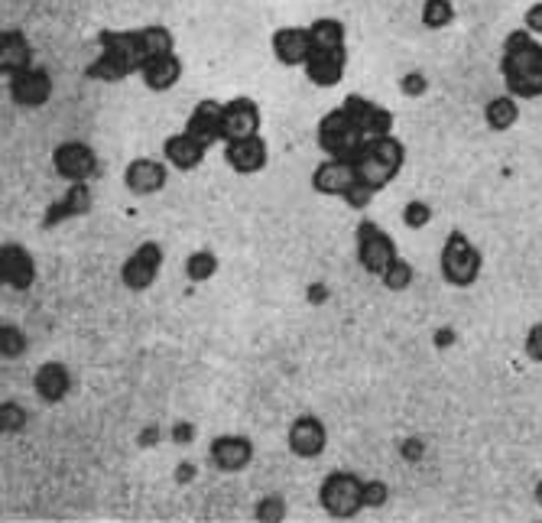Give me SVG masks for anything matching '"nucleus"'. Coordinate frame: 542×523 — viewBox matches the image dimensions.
<instances>
[{
	"label": "nucleus",
	"mask_w": 542,
	"mask_h": 523,
	"mask_svg": "<svg viewBox=\"0 0 542 523\" xmlns=\"http://www.w3.org/2000/svg\"><path fill=\"white\" fill-rule=\"evenodd\" d=\"M500 78L506 85V95L520 101L542 97V43L527 26L506 33L500 49Z\"/></svg>",
	"instance_id": "1"
},
{
	"label": "nucleus",
	"mask_w": 542,
	"mask_h": 523,
	"mask_svg": "<svg viewBox=\"0 0 542 523\" xmlns=\"http://www.w3.org/2000/svg\"><path fill=\"white\" fill-rule=\"evenodd\" d=\"M97 46L101 53L85 68V78H95V82H124L127 75L140 72L147 62L140 30H101Z\"/></svg>",
	"instance_id": "2"
},
{
	"label": "nucleus",
	"mask_w": 542,
	"mask_h": 523,
	"mask_svg": "<svg viewBox=\"0 0 542 523\" xmlns=\"http://www.w3.org/2000/svg\"><path fill=\"white\" fill-rule=\"evenodd\" d=\"M351 163H354L357 182H364L373 192H383L400 176L403 166H406V143L394 134L367 137V143Z\"/></svg>",
	"instance_id": "3"
},
{
	"label": "nucleus",
	"mask_w": 542,
	"mask_h": 523,
	"mask_svg": "<svg viewBox=\"0 0 542 523\" xmlns=\"http://www.w3.org/2000/svg\"><path fill=\"white\" fill-rule=\"evenodd\" d=\"M438 270L442 280L455 290H468L477 283L484 270V254L471 244V238L465 231H452L442 244V257H438Z\"/></svg>",
	"instance_id": "4"
},
{
	"label": "nucleus",
	"mask_w": 542,
	"mask_h": 523,
	"mask_svg": "<svg viewBox=\"0 0 542 523\" xmlns=\"http://www.w3.org/2000/svg\"><path fill=\"white\" fill-rule=\"evenodd\" d=\"M315 140H319V149L325 153V157L354 159L357 153H361V147L367 143V134L348 118L344 108H334V111H328L325 118L319 120Z\"/></svg>",
	"instance_id": "5"
},
{
	"label": "nucleus",
	"mask_w": 542,
	"mask_h": 523,
	"mask_svg": "<svg viewBox=\"0 0 542 523\" xmlns=\"http://www.w3.org/2000/svg\"><path fill=\"white\" fill-rule=\"evenodd\" d=\"M319 504L334 520H351L367 508L364 481L357 478L354 471H332L319 487Z\"/></svg>",
	"instance_id": "6"
},
{
	"label": "nucleus",
	"mask_w": 542,
	"mask_h": 523,
	"mask_svg": "<svg viewBox=\"0 0 542 523\" xmlns=\"http://www.w3.org/2000/svg\"><path fill=\"white\" fill-rule=\"evenodd\" d=\"M396 241L380 228L377 221H361L357 224V261L364 267V273L371 277H380L390 263L396 261Z\"/></svg>",
	"instance_id": "7"
},
{
	"label": "nucleus",
	"mask_w": 542,
	"mask_h": 523,
	"mask_svg": "<svg viewBox=\"0 0 542 523\" xmlns=\"http://www.w3.org/2000/svg\"><path fill=\"white\" fill-rule=\"evenodd\" d=\"M53 169L66 182H91L97 176V153L85 140H66L53 149Z\"/></svg>",
	"instance_id": "8"
},
{
	"label": "nucleus",
	"mask_w": 542,
	"mask_h": 523,
	"mask_svg": "<svg viewBox=\"0 0 542 523\" xmlns=\"http://www.w3.org/2000/svg\"><path fill=\"white\" fill-rule=\"evenodd\" d=\"M163 261H166L163 244H157V241H143L134 254L124 261V267H120V280H124L127 290H134V292L149 290V286L157 283L159 270H163Z\"/></svg>",
	"instance_id": "9"
},
{
	"label": "nucleus",
	"mask_w": 542,
	"mask_h": 523,
	"mask_svg": "<svg viewBox=\"0 0 542 523\" xmlns=\"http://www.w3.org/2000/svg\"><path fill=\"white\" fill-rule=\"evenodd\" d=\"M7 88H10V97H14V105L43 108L46 101L53 97V78H49V72H46L43 66H30V68H23V72L10 75Z\"/></svg>",
	"instance_id": "10"
},
{
	"label": "nucleus",
	"mask_w": 542,
	"mask_h": 523,
	"mask_svg": "<svg viewBox=\"0 0 542 523\" xmlns=\"http://www.w3.org/2000/svg\"><path fill=\"white\" fill-rule=\"evenodd\" d=\"M169 182V163L157 157H137L127 163L124 186L130 195H157Z\"/></svg>",
	"instance_id": "11"
},
{
	"label": "nucleus",
	"mask_w": 542,
	"mask_h": 523,
	"mask_svg": "<svg viewBox=\"0 0 542 523\" xmlns=\"http://www.w3.org/2000/svg\"><path fill=\"white\" fill-rule=\"evenodd\" d=\"M209 458L221 475H238V471L251 468L253 462V442L247 436H218L209 446Z\"/></svg>",
	"instance_id": "12"
},
{
	"label": "nucleus",
	"mask_w": 542,
	"mask_h": 523,
	"mask_svg": "<svg viewBox=\"0 0 542 523\" xmlns=\"http://www.w3.org/2000/svg\"><path fill=\"white\" fill-rule=\"evenodd\" d=\"M286 439H290V452L296 458H319L328 446V429L319 416L302 413V416L292 419L290 436H286Z\"/></svg>",
	"instance_id": "13"
},
{
	"label": "nucleus",
	"mask_w": 542,
	"mask_h": 523,
	"mask_svg": "<svg viewBox=\"0 0 542 523\" xmlns=\"http://www.w3.org/2000/svg\"><path fill=\"white\" fill-rule=\"evenodd\" d=\"M0 280L16 292L30 290L36 283V263H33V254L23 244L0 247Z\"/></svg>",
	"instance_id": "14"
},
{
	"label": "nucleus",
	"mask_w": 542,
	"mask_h": 523,
	"mask_svg": "<svg viewBox=\"0 0 542 523\" xmlns=\"http://www.w3.org/2000/svg\"><path fill=\"white\" fill-rule=\"evenodd\" d=\"M224 159L228 166L238 176H257L261 169H267V159H270V149L267 140L261 134L244 137V140H230L224 143Z\"/></svg>",
	"instance_id": "15"
},
{
	"label": "nucleus",
	"mask_w": 542,
	"mask_h": 523,
	"mask_svg": "<svg viewBox=\"0 0 542 523\" xmlns=\"http://www.w3.org/2000/svg\"><path fill=\"white\" fill-rule=\"evenodd\" d=\"M342 108L348 111V118L354 120L367 137H380V134H390V130H394V111L380 108L377 101H371V97L348 95L342 101Z\"/></svg>",
	"instance_id": "16"
},
{
	"label": "nucleus",
	"mask_w": 542,
	"mask_h": 523,
	"mask_svg": "<svg viewBox=\"0 0 542 523\" xmlns=\"http://www.w3.org/2000/svg\"><path fill=\"white\" fill-rule=\"evenodd\" d=\"M261 134V108L253 97H234L224 105V140H244V137Z\"/></svg>",
	"instance_id": "17"
},
{
	"label": "nucleus",
	"mask_w": 542,
	"mask_h": 523,
	"mask_svg": "<svg viewBox=\"0 0 542 523\" xmlns=\"http://www.w3.org/2000/svg\"><path fill=\"white\" fill-rule=\"evenodd\" d=\"M312 53L309 26H280L273 33V56L290 68H302Z\"/></svg>",
	"instance_id": "18"
},
{
	"label": "nucleus",
	"mask_w": 542,
	"mask_h": 523,
	"mask_svg": "<svg viewBox=\"0 0 542 523\" xmlns=\"http://www.w3.org/2000/svg\"><path fill=\"white\" fill-rule=\"evenodd\" d=\"M302 68L312 85H319V88H334V85L344 78L348 53H344V49H312L309 62H305Z\"/></svg>",
	"instance_id": "19"
},
{
	"label": "nucleus",
	"mask_w": 542,
	"mask_h": 523,
	"mask_svg": "<svg viewBox=\"0 0 542 523\" xmlns=\"http://www.w3.org/2000/svg\"><path fill=\"white\" fill-rule=\"evenodd\" d=\"M354 182H357V172H354V163H351V159L328 157V159H322L312 172V189L319 195H338V199H342Z\"/></svg>",
	"instance_id": "20"
},
{
	"label": "nucleus",
	"mask_w": 542,
	"mask_h": 523,
	"mask_svg": "<svg viewBox=\"0 0 542 523\" xmlns=\"http://www.w3.org/2000/svg\"><path fill=\"white\" fill-rule=\"evenodd\" d=\"M91 205H95L91 182H68L66 199L49 205V211H46V218H43V228H56V224H62V221H72V218L88 215Z\"/></svg>",
	"instance_id": "21"
},
{
	"label": "nucleus",
	"mask_w": 542,
	"mask_h": 523,
	"mask_svg": "<svg viewBox=\"0 0 542 523\" xmlns=\"http://www.w3.org/2000/svg\"><path fill=\"white\" fill-rule=\"evenodd\" d=\"M186 134H192L205 147L224 140V105H218V101H199L195 111L189 114Z\"/></svg>",
	"instance_id": "22"
},
{
	"label": "nucleus",
	"mask_w": 542,
	"mask_h": 523,
	"mask_svg": "<svg viewBox=\"0 0 542 523\" xmlns=\"http://www.w3.org/2000/svg\"><path fill=\"white\" fill-rule=\"evenodd\" d=\"M33 390L43 404H62L72 390V374L62 361H46V364L36 367L33 374Z\"/></svg>",
	"instance_id": "23"
},
{
	"label": "nucleus",
	"mask_w": 542,
	"mask_h": 523,
	"mask_svg": "<svg viewBox=\"0 0 542 523\" xmlns=\"http://www.w3.org/2000/svg\"><path fill=\"white\" fill-rule=\"evenodd\" d=\"M205 153H209V147L195 140L192 134H186V130H182V134L166 137V143H163V159L179 172L199 169V166L205 163Z\"/></svg>",
	"instance_id": "24"
},
{
	"label": "nucleus",
	"mask_w": 542,
	"mask_h": 523,
	"mask_svg": "<svg viewBox=\"0 0 542 523\" xmlns=\"http://www.w3.org/2000/svg\"><path fill=\"white\" fill-rule=\"evenodd\" d=\"M140 78L149 91H169L179 85L182 78V59L176 53H166V56H153V59L143 62L140 68Z\"/></svg>",
	"instance_id": "25"
},
{
	"label": "nucleus",
	"mask_w": 542,
	"mask_h": 523,
	"mask_svg": "<svg viewBox=\"0 0 542 523\" xmlns=\"http://www.w3.org/2000/svg\"><path fill=\"white\" fill-rule=\"evenodd\" d=\"M30 66H33V46L26 39V33L4 30V36H0V72L10 78V75L23 72V68Z\"/></svg>",
	"instance_id": "26"
},
{
	"label": "nucleus",
	"mask_w": 542,
	"mask_h": 523,
	"mask_svg": "<svg viewBox=\"0 0 542 523\" xmlns=\"http://www.w3.org/2000/svg\"><path fill=\"white\" fill-rule=\"evenodd\" d=\"M516 120H520V97L497 95L484 105V124H487L494 134H506V130H513L516 128Z\"/></svg>",
	"instance_id": "27"
},
{
	"label": "nucleus",
	"mask_w": 542,
	"mask_h": 523,
	"mask_svg": "<svg viewBox=\"0 0 542 523\" xmlns=\"http://www.w3.org/2000/svg\"><path fill=\"white\" fill-rule=\"evenodd\" d=\"M309 36H312V49H344V23L334 16H319L309 23Z\"/></svg>",
	"instance_id": "28"
},
{
	"label": "nucleus",
	"mask_w": 542,
	"mask_h": 523,
	"mask_svg": "<svg viewBox=\"0 0 542 523\" xmlns=\"http://www.w3.org/2000/svg\"><path fill=\"white\" fill-rule=\"evenodd\" d=\"M140 43H143V56H147V59L176 53V36H172L166 26H140Z\"/></svg>",
	"instance_id": "29"
},
{
	"label": "nucleus",
	"mask_w": 542,
	"mask_h": 523,
	"mask_svg": "<svg viewBox=\"0 0 542 523\" xmlns=\"http://www.w3.org/2000/svg\"><path fill=\"white\" fill-rule=\"evenodd\" d=\"M455 23L452 0H425L423 4V26L425 30H445Z\"/></svg>",
	"instance_id": "30"
},
{
	"label": "nucleus",
	"mask_w": 542,
	"mask_h": 523,
	"mask_svg": "<svg viewBox=\"0 0 542 523\" xmlns=\"http://www.w3.org/2000/svg\"><path fill=\"white\" fill-rule=\"evenodd\" d=\"M413 277H416V270H413V263L409 261H403V257H396L390 267L380 273V283L386 286V290H394V292H403V290H409L413 286Z\"/></svg>",
	"instance_id": "31"
},
{
	"label": "nucleus",
	"mask_w": 542,
	"mask_h": 523,
	"mask_svg": "<svg viewBox=\"0 0 542 523\" xmlns=\"http://www.w3.org/2000/svg\"><path fill=\"white\" fill-rule=\"evenodd\" d=\"M215 273H218V257L211 254V251H195V254H189L186 277L192 280V283H205V280H211Z\"/></svg>",
	"instance_id": "32"
},
{
	"label": "nucleus",
	"mask_w": 542,
	"mask_h": 523,
	"mask_svg": "<svg viewBox=\"0 0 542 523\" xmlns=\"http://www.w3.org/2000/svg\"><path fill=\"white\" fill-rule=\"evenodd\" d=\"M23 352H26V335H23V329L4 322V329H0V354H4V358H20Z\"/></svg>",
	"instance_id": "33"
},
{
	"label": "nucleus",
	"mask_w": 542,
	"mask_h": 523,
	"mask_svg": "<svg viewBox=\"0 0 542 523\" xmlns=\"http://www.w3.org/2000/svg\"><path fill=\"white\" fill-rule=\"evenodd\" d=\"M432 205L423 202V199H413V202H406V209H403V224L406 228H413V231H423L425 224H432Z\"/></svg>",
	"instance_id": "34"
},
{
	"label": "nucleus",
	"mask_w": 542,
	"mask_h": 523,
	"mask_svg": "<svg viewBox=\"0 0 542 523\" xmlns=\"http://www.w3.org/2000/svg\"><path fill=\"white\" fill-rule=\"evenodd\" d=\"M0 416H4V433H20V429H26V423H30L26 410H23L20 404H14V400H7V404L0 406Z\"/></svg>",
	"instance_id": "35"
},
{
	"label": "nucleus",
	"mask_w": 542,
	"mask_h": 523,
	"mask_svg": "<svg viewBox=\"0 0 542 523\" xmlns=\"http://www.w3.org/2000/svg\"><path fill=\"white\" fill-rule=\"evenodd\" d=\"M386 501H390V485H386V481H380V478L364 481V504L367 508L371 510L386 508Z\"/></svg>",
	"instance_id": "36"
},
{
	"label": "nucleus",
	"mask_w": 542,
	"mask_h": 523,
	"mask_svg": "<svg viewBox=\"0 0 542 523\" xmlns=\"http://www.w3.org/2000/svg\"><path fill=\"white\" fill-rule=\"evenodd\" d=\"M373 189H367L364 182H354V186L348 189V192L342 195L344 199V205H348V209H354V211H364V209H371V202H373Z\"/></svg>",
	"instance_id": "37"
},
{
	"label": "nucleus",
	"mask_w": 542,
	"mask_h": 523,
	"mask_svg": "<svg viewBox=\"0 0 542 523\" xmlns=\"http://www.w3.org/2000/svg\"><path fill=\"white\" fill-rule=\"evenodd\" d=\"M286 517V501L280 494H267L261 504H257V520H282Z\"/></svg>",
	"instance_id": "38"
},
{
	"label": "nucleus",
	"mask_w": 542,
	"mask_h": 523,
	"mask_svg": "<svg viewBox=\"0 0 542 523\" xmlns=\"http://www.w3.org/2000/svg\"><path fill=\"white\" fill-rule=\"evenodd\" d=\"M400 91L406 97H423L425 91H429V78H425L423 72H406L400 78Z\"/></svg>",
	"instance_id": "39"
},
{
	"label": "nucleus",
	"mask_w": 542,
	"mask_h": 523,
	"mask_svg": "<svg viewBox=\"0 0 542 523\" xmlns=\"http://www.w3.org/2000/svg\"><path fill=\"white\" fill-rule=\"evenodd\" d=\"M523 352H527L529 361H536V364H542V322H536V325H529L527 338H523Z\"/></svg>",
	"instance_id": "40"
},
{
	"label": "nucleus",
	"mask_w": 542,
	"mask_h": 523,
	"mask_svg": "<svg viewBox=\"0 0 542 523\" xmlns=\"http://www.w3.org/2000/svg\"><path fill=\"white\" fill-rule=\"evenodd\" d=\"M523 26H527L533 36H542V0L529 4L527 14H523Z\"/></svg>",
	"instance_id": "41"
},
{
	"label": "nucleus",
	"mask_w": 542,
	"mask_h": 523,
	"mask_svg": "<svg viewBox=\"0 0 542 523\" xmlns=\"http://www.w3.org/2000/svg\"><path fill=\"white\" fill-rule=\"evenodd\" d=\"M192 439H195L192 423H176V426H172V442H176V446H192Z\"/></svg>",
	"instance_id": "42"
},
{
	"label": "nucleus",
	"mask_w": 542,
	"mask_h": 523,
	"mask_svg": "<svg viewBox=\"0 0 542 523\" xmlns=\"http://www.w3.org/2000/svg\"><path fill=\"white\" fill-rule=\"evenodd\" d=\"M455 342V332L452 329H438L435 332V344L438 348H445V344H452Z\"/></svg>",
	"instance_id": "43"
},
{
	"label": "nucleus",
	"mask_w": 542,
	"mask_h": 523,
	"mask_svg": "<svg viewBox=\"0 0 542 523\" xmlns=\"http://www.w3.org/2000/svg\"><path fill=\"white\" fill-rule=\"evenodd\" d=\"M192 478H195V465L179 462V481H192Z\"/></svg>",
	"instance_id": "44"
},
{
	"label": "nucleus",
	"mask_w": 542,
	"mask_h": 523,
	"mask_svg": "<svg viewBox=\"0 0 542 523\" xmlns=\"http://www.w3.org/2000/svg\"><path fill=\"white\" fill-rule=\"evenodd\" d=\"M533 494H536V504H539V508H542V481H539V485L533 487Z\"/></svg>",
	"instance_id": "45"
}]
</instances>
